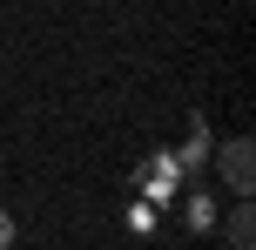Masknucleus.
Masks as SVG:
<instances>
[{
	"label": "nucleus",
	"mask_w": 256,
	"mask_h": 250,
	"mask_svg": "<svg viewBox=\"0 0 256 250\" xmlns=\"http://www.w3.org/2000/svg\"><path fill=\"white\" fill-rule=\"evenodd\" d=\"M216 169H222V183H230V196L250 203V189H256V149H250V135H230V142L216 149Z\"/></svg>",
	"instance_id": "obj_1"
},
{
	"label": "nucleus",
	"mask_w": 256,
	"mask_h": 250,
	"mask_svg": "<svg viewBox=\"0 0 256 250\" xmlns=\"http://www.w3.org/2000/svg\"><path fill=\"white\" fill-rule=\"evenodd\" d=\"M222 237H230V250H250V243H256V210H250V203H236V210H230Z\"/></svg>",
	"instance_id": "obj_2"
},
{
	"label": "nucleus",
	"mask_w": 256,
	"mask_h": 250,
	"mask_svg": "<svg viewBox=\"0 0 256 250\" xmlns=\"http://www.w3.org/2000/svg\"><path fill=\"white\" fill-rule=\"evenodd\" d=\"M0 250H14V216L0 210Z\"/></svg>",
	"instance_id": "obj_3"
}]
</instances>
